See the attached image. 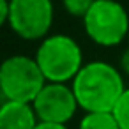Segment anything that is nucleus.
Masks as SVG:
<instances>
[{
  "instance_id": "1",
  "label": "nucleus",
  "mask_w": 129,
  "mask_h": 129,
  "mask_svg": "<svg viewBox=\"0 0 129 129\" xmlns=\"http://www.w3.org/2000/svg\"><path fill=\"white\" fill-rule=\"evenodd\" d=\"M78 104L87 113L113 111L125 92L120 71L106 62H88L71 81Z\"/></svg>"
},
{
  "instance_id": "2",
  "label": "nucleus",
  "mask_w": 129,
  "mask_h": 129,
  "mask_svg": "<svg viewBox=\"0 0 129 129\" xmlns=\"http://www.w3.org/2000/svg\"><path fill=\"white\" fill-rule=\"evenodd\" d=\"M36 60L46 78L53 83L73 81L83 67V55L78 43L64 34L43 39L37 48Z\"/></svg>"
},
{
  "instance_id": "3",
  "label": "nucleus",
  "mask_w": 129,
  "mask_h": 129,
  "mask_svg": "<svg viewBox=\"0 0 129 129\" xmlns=\"http://www.w3.org/2000/svg\"><path fill=\"white\" fill-rule=\"evenodd\" d=\"M46 78L36 58L14 55L2 62L0 67V92L4 101L32 104L46 85Z\"/></svg>"
},
{
  "instance_id": "4",
  "label": "nucleus",
  "mask_w": 129,
  "mask_h": 129,
  "mask_svg": "<svg viewBox=\"0 0 129 129\" xmlns=\"http://www.w3.org/2000/svg\"><path fill=\"white\" fill-rule=\"evenodd\" d=\"M87 36L99 46H117L129 36V16L117 0H95L83 18Z\"/></svg>"
},
{
  "instance_id": "5",
  "label": "nucleus",
  "mask_w": 129,
  "mask_h": 129,
  "mask_svg": "<svg viewBox=\"0 0 129 129\" xmlns=\"http://www.w3.org/2000/svg\"><path fill=\"white\" fill-rule=\"evenodd\" d=\"M7 25L21 39H43L53 25L51 0H11Z\"/></svg>"
},
{
  "instance_id": "6",
  "label": "nucleus",
  "mask_w": 129,
  "mask_h": 129,
  "mask_svg": "<svg viewBox=\"0 0 129 129\" xmlns=\"http://www.w3.org/2000/svg\"><path fill=\"white\" fill-rule=\"evenodd\" d=\"M39 122L67 124L80 108L73 87L67 83L48 81L32 103Z\"/></svg>"
},
{
  "instance_id": "7",
  "label": "nucleus",
  "mask_w": 129,
  "mask_h": 129,
  "mask_svg": "<svg viewBox=\"0 0 129 129\" xmlns=\"http://www.w3.org/2000/svg\"><path fill=\"white\" fill-rule=\"evenodd\" d=\"M37 113L28 103L4 101L0 106V129H36Z\"/></svg>"
},
{
  "instance_id": "8",
  "label": "nucleus",
  "mask_w": 129,
  "mask_h": 129,
  "mask_svg": "<svg viewBox=\"0 0 129 129\" xmlns=\"http://www.w3.org/2000/svg\"><path fill=\"white\" fill-rule=\"evenodd\" d=\"M78 129H120L113 111H92L85 113Z\"/></svg>"
},
{
  "instance_id": "9",
  "label": "nucleus",
  "mask_w": 129,
  "mask_h": 129,
  "mask_svg": "<svg viewBox=\"0 0 129 129\" xmlns=\"http://www.w3.org/2000/svg\"><path fill=\"white\" fill-rule=\"evenodd\" d=\"M113 115H115L120 129H129V88H125V92L118 99V103L113 110Z\"/></svg>"
},
{
  "instance_id": "10",
  "label": "nucleus",
  "mask_w": 129,
  "mask_h": 129,
  "mask_svg": "<svg viewBox=\"0 0 129 129\" xmlns=\"http://www.w3.org/2000/svg\"><path fill=\"white\" fill-rule=\"evenodd\" d=\"M95 0H62L64 9L76 18H85V14L90 11V7L94 6Z\"/></svg>"
},
{
  "instance_id": "11",
  "label": "nucleus",
  "mask_w": 129,
  "mask_h": 129,
  "mask_svg": "<svg viewBox=\"0 0 129 129\" xmlns=\"http://www.w3.org/2000/svg\"><path fill=\"white\" fill-rule=\"evenodd\" d=\"M11 13V0H0V23H7Z\"/></svg>"
},
{
  "instance_id": "12",
  "label": "nucleus",
  "mask_w": 129,
  "mask_h": 129,
  "mask_svg": "<svg viewBox=\"0 0 129 129\" xmlns=\"http://www.w3.org/2000/svg\"><path fill=\"white\" fill-rule=\"evenodd\" d=\"M120 69L129 76V48L122 53V58H120Z\"/></svg>"
},
{
  "instance_id": "13",
  "label": "nucleus",
  "mask_w": 129,
  "mask_h": 129,
  "mask_svg": "<svg viewBox=\"0 0 129 129\" xmlns=\"http://www.w3.org/2000/svg\"><path fill=\"white\" fill-rule=\"evenodd\" d=\"M36 129H67L66 124H51V122H39Z\"/></svg>"
}]
</instances>
